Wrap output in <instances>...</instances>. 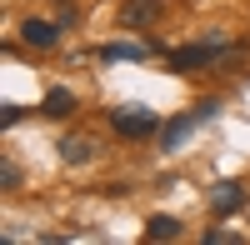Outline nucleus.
Returning a JSON list of instances; mask_svg holds the SVG:
<instances>
[{
    "label": "nucleus",
    "instance_id": "nucleus-1",
    "mask_svg": "<svg viewBox=\"0 0 250 245\" xmlns=\"http://www.w3.org/2000/svg\"><path fill=\"white\" fill-rule=\"evenodd\" d=\"M170 70H215V65H235V45L230 40H195V45H180L165 55Z\"/></svg>",
    "mask_w": 250,
    "mask_h": 245
},
{
    "label": "nucleus",
    "instance_id": "nucleus-2",
    "mask_svg": "<svg viewBox=\"0 0 250 245\" xmlns=\"http://www.w3.org/2000/svg\"><path fill=\"white\" fill-rule=\"evenodd\" d=\"M110 130L120 140H155L165 125L155 110H140V105H125V110H110Z\"/></svg>",
    "mask_w": 250,
    "mask_h": 245
},
{
    "label": "nucleus",
    "instance_id": "nucleus-3",
    "mask_svg": "<svg viewBox=\"0 0 250 245\" xmlns=\"http://www.w3.org/2000/svg\"><path fill=\"white\" fill-rule=\"evenodd\" d=\"M60 35H65V25H60V20H45V15L20 20V40H25L30 50H55V45H60Z\"/></svg>",
    "mask_w": 250,
    "mask_h": 245
},
{
    "label": "nucleus",
    "instance_id": "nucleus-4",
    "mask_svg": "<svg viewBox=\"0 0 250 245\" xmlns=\"http://www.w3.org/2000/svg\"><path fill=\"white\" fill-rule=\"evenodd\" d=\"M160 10H165V0H125L115 20H120L125 30H150L155 20H160Z\"/></svg>",
    "mask_w": 250,
    "mask_h": 245
},
{
    "label": "nucleus",
    "instance_id": "nucleus-5",
    "mask_svg": "<svg viewBox=\"0 0 250 245\" xmlns=\"http://www.w3.org/2000/svg\"><path fill=\"white\" fill-rule=\"evenodd\" d=\"M245 205V185H235V180H215L210 185V215H235Z\"/></svg>",
    "mask_w": 250,
    "mask_h": 245
},
{
    "label": "nucleus",
    "instance_id": "nucleus-6",
    "mask_svg": "<svg viewBox=\"0 0 250 245\" xmlns=\"http://www.w3.org/2000/svg\"><path fill=\"white\" fill-rule=\"evenodd\" d=\"M40 110H45L50 120H70V115L80 110V95H75L70 85H50V90H45V105H40Z\"/></svg>",
    "mask_w": 250,
    "mask_h": 245
},
{
    "label": "nucleus",
    "instance_id": "nucleus-7",
    "mask_svg": "<svg viewBox=\"0 0 250 245\" xmlns=\"http://www.w3.org/2000/svg\"><path fill=\"white\" fill-rule=\"evenodd\" d=\"M55 150H60V160H65V165H85V160L95 155V140H90V135H60Z\"/></svg>",
    "mask_w": 250,
    "mask_h": 245
},
{
    "label": "nucleus",
    "instance_id": "nucleus-8",
    "mask_svg": "<svg viewBox=\"0 0 250 245\" xmlns=\"http://www.w3.org/2000/svg\"><path fill=\"white\" fill-rule=\"evenodd\" d=\"M180 235H185V225L175 215H150L145 220V240H180Z\"/></svg>",
    "mask_w": 250,
    "mask_h": 245
},
{
    "label": "nucleus",
    "instance_id": "nucleus-9",
    "mask_svg": "<svg viewBox=\"0 0 250 245\" xmlns=\"http://www.w3.org/2000/svg\"><path fill=\"white\" fill-rule=\"evenodd\" d=\"M195 125V110L190 115H180V120H170V125L160 130V150H180V140H185V130Z\"/></svg>",
    "mask_w": 250,
    "mask_h": 245
},
{
    "label": "nucleus",
    "instance_id": "nucleus-10",
    "mask_svg": "<svg viewBox=\"0 0 250 245\" xmlns=\"http://www.w3.org/2000/svg\"><path fill=\"white\" fill-rule=\"evenodd\" d=\"M95 55H100V60H145L150 50H145V45H100Z\"/></svg>",
    "mask_w": 250,
    "mask_h": 245
},
{
    "label": "nucleus",
    "instance_id": "nucleus-11",
    "mask_svg": "<svg viewBox=\"0 0 250 245\" xmlns=\"http://www.w3.org/2000/svg\"><path fill=\"white\" fill-rule=\"evenodd\" d=\"M55 20H60V25H80V5H75V0H55Z\"/></svg>",
    "mask_w": 250,
    "mask_h": 245
},
{
    "label": "nucleus",
    "instance_id": "nucleus-12",
    "mask_svg": "<svg viewBox=\"0 0 250 245\" xmlns=\"http://www.w3.org/2000/svg\"><path fill=\"white\" fill-rule=\"evenodd\" d=\"M0 185H5V190H15V185H20V165H15L10 155H0Z\"/></svg>",
    "mask_w": 250,
    "mask_h": 245
},
{
    "label": "nucleus",
    "instance_id": "nucleus-13",
    "mask_svg": "<svg viewBox=\"0 0 250 245\" xmlns=\"http://www.w3.org/2000/svg\"><path fill=\"white\" fill-rule=\"evenodd\" d=\"M200 240H205V245H235L240 235H230V230H205Z\"/></svg>",
    "mask_w": 250,
    "mask_h": 245
},
{
    "label": "nucleus",
    "instance_id": "nucleus-14",
    "mask_svg": "<svg viewBox=\"0 0 250 245\" xmlns=\"http://www.w3.org/2000/svg\"><path fill=\"white\" fill-rule=\"evenodd\" d=\"M220 110V100L215 95H205V100H195V120H205V115H215Z\"/></svg>",
    "mask_w": 250,
    "mask_h": 245
},
{
    "label": "nucleus",
    "instance_id": "nucleus-15",
    "mask_svg": "<svg viewBox=\"0 0 250 245\" xmlns=\"http://www.w3.org/2000/svg\"><path fill=\"white\" fill-rule=\"evenodd\" d=\"M20 115H25L20 105H5V110H0V125H5V130H15V125H20Z\"/></svg>",
    "mask_w": 250,
    "mask_h": 245
}]
</instances>
